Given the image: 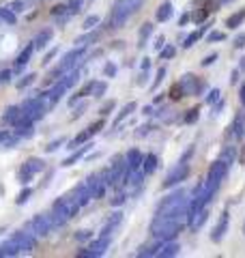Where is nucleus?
I'll return each mask as SVG.
<instances>
[{
  "mask_svg": "<svg viewBox=\"0 0 245 258\" xmlns=\"http://www.w3.org/2000/svg\"><path fill=\"white\" fill-rule=\"evenodd\" d=\"M207 15H209V11H194L190 18H192L196 24H200V22H204V18H207Z\"/></svg>",
  "mask_w": 245,
  "mask_h": 258,
  "instance_id": "a18cd8bd",
  "label": "nucleus"
},
{
  "mask_svg": "<svg viewBox=\"0 0 245 258\" xmlns=\"http://www.w3.org/2000/svg\"><path fill=\"white\" fill-rule=\"evenodd\" d=\"M99 37H101V32L99 30H91V32H86V35H82L76 39V45H82V47H88V45H93L99 41Z\"/></svg>",
  "mask_w": 245,
  "mask_h": 258,
  "instance_id": "412c9836",
  "label": "nucleus"
},
{
  "mask_svg": "<svg viewBox=\"0 0 245 258\" xmlns=\"http://www.w3.org/2000/svg\"><path fill=\"white\" fill-rule=\"evenodd\" d=\"M153 35V24H142V28H140V32H138V47H144L146 45V39H149Z\"/></svg>",
  "mask_w": 245,
  "mask_h": 258,
  "instance_id": "cd10ccee",
  "label": "nucleus"
},
{
  "mask_svg": "<svg viewBox=\"0 0 245 258\" xmlns=\"http://www.w3.org/2000/svg\"><path fill=\"white\" fill-rule=\"evenodd\" d=\"M65 93H67V88H65L60 82H56V84L50 88V91H45V93H39V95H41V97H43V99H45L47 108H54L56 103L60 101V97H63Z\"/></svg>",
  "mask_w": 245,
  "mask_h": 258,
  "instance_id": "4468645a",
  "label": "nucleus"
},
{
  "mask_svg": "<svg viewBox=\"0 0 245 258\" xmlns=\"http://www.w3.org/2000/svg\"><path fill=\"white\" fill-rule=\"evenodd\" d=\"M243 232H245V224H243Z\"/></svg>",
  "mask_w": 245,
  "mask_h": 258,
  "instance_id": "774afa93",
  "label": "nucleus"
},
{
  "mask_svg": "<svg viewBox=\"0 0 245 258\" xmlns=\"http://www.w3.org/2000/svg\"><path fill=\"white\" fill-rule=\"evenodd\" d=\"M178 252H181V245H178L174 239L172 241H159V245L155 247V254L153 256H157V258H172Z\"/></svg>",
  "mask_w": 245,
  "mask_h": 258,
  "instance_id": "ddd939ff",
  "label": "nucleus"
},
{
  "mask_svg": "<svg viewBox=\"0 0 245 258\" xmlns=\"http://www.w3.org/2000/svg\"><path fill=\"white\" fill-rule=\"evenodd\" d=\"M198 116H200V108H192V110H187V114L183 116V123L185 125H192V123L198 120Z\"/></svg>",
  "mask_w": 245,
  "mask_h": 258,
  "instance_id": "7c9ffc66",
  "label": "nucleus"
},
{
  "mask_svg": "<svg viewBox=\"0 0 245 258\" xmlns=\"http://www.w3.org/2000/svg\"><path fill=\"white\" fill-rule=\"evenodd\" d=\"M65 13H69L67 11V5H56L54 9H52V15H56V18H58V15H65Z\"/></svg>",
  "mask_w": 245,
  "mask_h": 258,
  "instance_id": "de8ad7c7",
  "label": "nucleus"
},
{
  "mask_svg": "<svg viewBox=\"0 0 245 258\" xmlns=\"http://www.w3.org/2000/svg\"><path fill=\"white\" fill-rule=\"evenodd\" d=\"M103 74L108 78H114V76H116V67H114L112 62H108V64H105V69H103Z\"/></svg>",
  "mask_w": 245,
  "mask_h": 258,
  "instance_id": "603ef678",
  "label": "nucleus"
},
{
  "mask_svg": "<svg viewBox=\"0 0 245 258\" xmlns=\"http://www.w3.org/2000/svg\"><path fill=\"white\" fill-rule=\"evenodd\" d=\"M114 108H116V103H114V101H105L103 106H101V116H108Z\"/></svg>",
  "mask_w": 245,
  "mask_h": 258,
  "instance_id": "49530a36",
  "label": "nucleus"
},
{
  "mask_svg": "<svg viewBox=\"0 0 245 258\" xmlns=\"http://www.w3.org/2000/svg\"><path fill=\"white\" fill-rule=\"evenodd\" d=\"M26 0H13V3H9V9L13 13H22V11H26Z\"/></svg>",
  "mask_w": 245,
  "mask_h": 258,
  "instance_id": "c9c22d12",
  "label": "nucleus"
},
{
  "mask_svg": "<svg viewBox=\"0 0 245 258\" xmlns=\"http://www.w3.org/2000/svg\"><path fill=\"white\" fill-rule=\"evenodd\" d=\"M32 196V189L30 187H26V189H22L20 194H18V198H15V203L18 205H24V203H28V198Z\"/></svg>",
  "mask_w": 245,
  "mask_h": 258,
  "instance_id": "79ce46f5",
  "label": "nucleus"
},
{
  "mask_svg": "<svg viewBox=\"0 0 245 258\" xmlns=\"http://www.w3.org/2000/svg\"><path fill=\"white\" fill-rule=\"evenodd\" d=\"M32 52H35V43H28L26 47H24V50L20 52V56L18 58H15V71H22V67L24 64H28L30 62V56H32Z\"/></svg>",
  "mask_w": 245,
  "mask_h": 258,
  "instance_id": "a211bd4d",
  "label": "nucleus"
},
{
  "mask_svg": "<svg viewBox=\"0 0 245 258\" xmlns=\"http://www.w3.org/2000/svg\"><path fill=\"white\" fill-rule=\"evenodd\" d=\"M219 159H222V161H226V164H228V166H230V164H232V161L236 159V151H234L232 147H226V149L222 151V157H219Z\"/></svg>",
  "mask_w": 245,
  "mask_h": 258,
  "instance_id": "2f4dec72",
  "label": "nucleus"
},
{
  "mask_svg": "<svg viewBox=\"0 0 245 258\" xmlns=\"http://www.w3.org/2000/svg\"><path fill=\"white\" fill-rule=\"evenodd\" d=\"M239 99H241V106L245 108V82H243L241 88H239Z\"/></svg>",
  "mask_w": 245,
  "mask_h": 258,
  "instance_id": "052dcab7",
  "label": "nucleus"
},
{
  "mask_svg": "<svg viewBox=\"0 0 245 258\" xmlns=\"http://www.w3.org/2000/svg\"><path fill=\"white\" fill-rule=\"evenodd\" d=\"M157 155H155V153H146L144 155V159H142V168L140 170L144 172V176H149V174H153L155 170H157Z\"/></svg>",
  "mask_w": 245,
  "mask_h": 258,
  "instance_id": "6ab92c4d",
  "label": "nucleus"
},
{
  "mask_svg": "<svg viewBox=\"0 0 245 258\" xmlns=\"http://www.w3.org/2000/svg\"><path fill=\"white\" fill-rule=\"evenodd\" d=\"M236 80H239V71H232V76H230V82L234 84V82H236Z\"/></svg>",
  "mask_w": 245,
  "mask_h": 258,
  "instance_id": "0e129e2a",
  "label": "nucleus"
},
{
  "mask_svg": "<svg viewBox=\"0 0 245 258\" xmlns=\"http://www.w3.org/2000/svg\"><path fill=\"white\" fill-rule=\"evenodd\" d=\"M207 28H209V26H204L202 30H194V32H190V35L185 37V41H183V47H192V45H194V43L198 41V39L204 35V30H207Z\"/></svg>",
  "mask_w": 245,
  "mask_h": 258,
  "instance_id": "c756f323",
  "label": "nucleus"
},
{
  "mask_svg": "<svg viewBox=\"0 0 245 258\" xmlns=\"http://www.w3.org/2000/svg\"><path fill=\"white\" fill-rule=\"evenodd\" d=\"M224 39H226V32L211 30V32H209V37H207V41H209V43H215V41H224Z\"/></svg>",
  "mask_w": 245,
  "mask_h": 258,
  "instance_id": "a19ab883",
  "label": "nucleus"
},
{
  "mask_svg": "<svg viewBox=\"0 0 245 258\" xmlns=\"http://www.w3.org/2000/svg\"><path fill=\"white\" fill-rule=\"evenodd\" d=\"M234 47L236 50H241V47H245V35H239L234 39Z\"/></svg>",
  "mask_w": 245,
  "mask_h": 258,
  "instance_id": "13d9d810",
  "label": "nucleus"
},
{
  "mask_svg": "<svg viewBox=\"0 0 245 258\" xmlns=\"http://www.w3.org/2000/svg\"><path fill=\"white\" fill-rule=\"evenodd\" d=\"M20 108H22L24 114H26V116L32 120V123H35V120H41V118L47 114V110H50V108H47V103H45V99H43L41 95L28 97V99L24 101Z\"/></svg>",
  "mask_w": 245,
  "mask_h": 258,
  "instance_id": "39448f33",
  "label": "nucleus"
},
{
  "mask_svg": "<svg viewBox=\"0 0 245 258\" xmlns=\"http://www.w3.org/2000/svg\"><path fill=\"white\" fill-rule=\"evenodd\" d=\"M18 254H20V249H18V245H15L13 237L0 243V258H7V256H18Z\"/></svg>",
  "mask_w": 245,
  "mask_h": 258,
  "instance_id": "4be33fe9",
  "label": "nucleus"
},
{
  "mask_svg": "<svg viewBox=\"0 0 245 258\" xmlns=\"http://www.w3.org/2000/svg\"><path fill=\"white\" fill-rule=\"evenodd\" d=\"M144 5V0H116L110 11V28H122L127 24V20L132 18V15L140 9Z\"/></svg>",
  "mask_w": 245,
  "mask_h": 258,
  "instance_id": "7ed1b4c3",
  "label": "nucleus"
},
{
  "mask_svg": "<svg viewBox=\"0 0 245 258\" xmlns=\"http://www.w3.org/2000/svg\"><path fill=\"white\" fill-rule=\"evenodd\" d=\"M125 203V194H116L114 198H110V205L112 207H118V205H122Z\"/></svg>",
  "mask_w": 245,
  "mask_h": 258,
  "instance_id": "8fccbe9b",
  "label": "nucleus"
},
{
  "mask_svg": "<svg viewBox=\"0 0 245 258\" xmlns=\"http://www.w3.org/2000/svg\"><path fill=\"white\" fill-rule=\"evenodd\" d=\"M52 37H54V30H52V28L41 30L39 35L35 37V41H32V43H35V50H43V47L52 41Z\"/></svg>",
  "mask_w": 245,
  "mask_h": 258,
  "instance_id": "aec40b11",
  "label": "nucleus"
},
{
  "mask_svg": "<svg viewBox=\"0 0 245 258\" xmlns=\"http://www.w3.org/2000/svg\"><path fill=\"white\" fill-rule=\"evenodd\" d=\"M181 88H183V93H185V97H198L202 91H204V82H200L196 76H192V74H187V76H183L181 78Z\"/></svg>",
  "mask_w": 245,
  "mask_h": 258,
  "instance_id": "f8f14e48",
  "label": "nucleus"
},
{
  "mask_svg": "<svg viewBox=\"0 0 245 258\" xmlns=\"http://www.w3.org/2000/svg\"><path fill=\"white\" fill-rule=\"evenodd\" d=\"M217 60V54H211V56H207V58L202 60V67H209V64H213Z\"/></svg>",
  "mask_w": 245,
  "mask_h": 258,
  "instance_id": "4d7b16f0",
  "label": "nucleus"
},
{
  "mask_svg": "<svg viewBox=\"0 0 245 258\" xmlns=\"http://www.w3.org/2000/svg\"><path fill=\"white\" fill-rule=\"evenodd\" d=\"M103 127H105V120H103V118H101V120H97V123H93V125H88V127L84 129V132H80V134L76 136V138L71 140V147H69V149H78L80 144L88 142V140H91L95 134H99Z\"/></svg>",
  "mask_w": 245,
  "mask_h": 258,
  "instance_id": "9d476101",
  "label": "nucleus"
},
{
  "mask_svg": "<svg viewBox=\"0 0 245 258\" xmlns=\"http://www.w3.org/2000/svg\"><path fill=\"white\" fill-rule=\"evenodd\" d=\"M56 52H58V47H52V50H50V52H47V54L43 56V64H47V62H50V60L54 58V56H56Z\"/></svg>",
  "mask_w": 245,
  "mask_h": 258,
  "instance_id": "864d4df0",
  "label": "nucleus"
},
{
  "mask_svg": "<svg viewBox=\"0 0 245 258\" xmlns=\"http://www.w3.org/2000/svg\"><path fill=\"white\" fill-rule=\"evenodd\" d=\"M168 95H170V99H174V101H178V99H181V97H185L183 88H181V84H178V82H176L172 88H170V93H168Z\"/></svg>",
  "mask_w": 245,
  "mask_h": 258,
  "instance_id": "e433bc0d",
  "label": "nucleus"
},
{
  "mask_svg": "<svg viewBox=\"0 0 245 258\" xmlns=\"http://www.w3.org/2000/svg\"><path fill=\"white\" fill-rule=\"evenodd\" d=\"M65 142H67V138H58V140H52V142H50V144H47V147H45V151H47V153H54L56 149H60Z\"/></svg>",
  "mask_w": 245,
  "mask_h": 258,
  "instance_id": "c03bdc74",
  "label": "nucleus"
},
{
  "mask_svg": "<svg viewBox=\"0 0 245 258\" xmlns=\"http://www.w3.org/2000/svg\"><path fill=\"white\" fill-rule=\"evenodd\" d=\"M88 108V103H80V106L76 108V112H73V118H78V116H82L84 114V110Z\"/></svg>",
  "mask_w": 245,
  "mask_h": 258,
  "instance_id": "6e6d98bb",
  "label": "nucleus"
},
{
  "mask_svg": "<svg viewBox=\"0 0 245 258\" xmlns=\"http://www.w3.org/2000/svg\"><path fill=\"white\" fill-rule=\"evenodd\" d=\"M84 187L88 189V194H91V198L97 200V198H103V194L105 189H108V185H105V179H103V174H91L88 179L84 181Z\"/></svg>",
  "mask_w": 245,
  "mask_h": 258,
  "instance_id": "1a4fd4ad",
  "label": "nucleus"
},
{
  "mask_svg": "<svg viewBox=\"0 0 245 258\" xmlns=\"http://www.w3.org/2000/svg\"><path fill=\"white\" fill-rule=\"evenodd\" d=\"M20 142V136L15 132H0V147L5 149H13Z\"/></svg>",
  "mask_w": 245,
  "mask_h": 258,
  "instance_id": "5701e85b",
  "label": "nucleus"
},
{
  "mask_svg": "<svg viewBox=\"0 0 245 258\" xmlns=\"http://www.w3.org/2000/svg\"><path fill=\"white\" fill-rule=\"evenodd\" d=\"M163 78H166V67H161V69L157 71V78H155V82H153V88H157Z\"/></svg>",
  "mask_w": 245,
  "mask_h": 258,
  "instance_id": "3c124183",
  "label": "nucleus"
},
{
  "mask_svg": "<svg viewBox=\"0 0 245 258\" xmlns=\"http://www.w3.org/2000/svg\"><path fill=\"white\" fill-rule=\"evenodd\" d=\"M88 149H91V142H84V144H80V151H76V153H71V155L67 157V159H65L63 161V164L60 166H65V168H69V166H73V164H76V161L82 157V155H84V153L88 151Z\"/></svg>",
  "mask_w": 245,
  "mask_h": 258,
  "instance_id": "b1692460",
  "label": "nucleus"
},
{
  "mask_svg": "<svg viewBox=\"0 0 245 258\" xmlns=\"http://www.w3.org/2000/svg\"><path fill=\"white\" fill-rule=\"evenodd\" d=\"M76 256H78V258H99V254H97L95 249H91V247L78 249V252H76Z\"/></svg>",
  "mask_w": 245,
  "mask_h": 258,
  "instance_id": "ea45409f",
  "label": "nucleus"
},
{
  "mask_svg": "<svg viewBox=\"0 0 245 258\" xmlns=\"http://www.w3.org/2000/svg\"><path fill=\"white\" fill-rule=\"evenodd\" d=\"M97 24H99V18H97V15H88V18L84 20V24H82V28H84V30H93Z\"/></svg>",
  "mask_w": 245,
  "mask_h": 258,
  "instance_id": "58836bf2",
  "label": "nucleus"
},
{
  "mask_svg": "<svg viewBox=\"0 0 245 258\" xmlns=\"http://www.w3.org/2000/svg\"><path fill=\"white\" fill-rule=\"evenodd\" d=\"M185 222V215H155L151 222V235L157 241H172L181 232Z\"/></svg>",
  "mask_w": 245,
  "mask_h": 258,
  "instance_id": "f257e3e1",
  "label": "nucleus"
},
{
  "mask_svg": "<svg viewBox=\"0 0 245 258\" xmlns=\"http://www.w3.org/2000/svg\"><path fill=\"white\" fill-rule=\"evenodd\" d=\"M11 237H13V241H15V245H18L20 254L32 252V249L37 247V237L32 235V232H24V230H20V232H13Z\"/></svg>",
  "mask_w": 245,
  "mask_h": 258,
  "instance_id": "9b49d317",
  "label": "nucleus"
},
{
  "mask_svg": "<svg viewBox=\"0 0 245 258\" xmlns=\"http://www.w3.org/2000/svg\"><path fill=\"white\" fill-rule=\"evenodd\" d=\"M122 222V213L120 211H114L108 220H105V226H110V228H116V226Z\"/></svg>",
  "mask_w": 245,
  "mask_h": 258,
  "instance_id": "72a5a7b5",
  "label": "nucleus"
},
{
  "mask_svg": "<svg viewBox=\"0 0 245 258\" xmlns=\"http://www.w3.org/2000/svg\"><path fill=\"white\" fill-rule=\"evenodd\" d=\"M245 22V9H241V11H236V13H232L230 18L226 20V26L230 28V30H234V28H239L241 24Z\"/></svg>",
  "mask_w": 245,
  "mask_h": 258,
  "instance_id": "bb28decb",
  "label": "nucleus"
},
{
  "mask_svg": "<svg viewBox=\"0 0 245 258\" xmlns=\"http://www.w3.org/2000/svg\"><path fill=\"white\" fill-rule=\"evenodd\" d=\"M142 159H144V155L138 149H132L125 155V164H127V172H134V170H140L142 168Z\"/></svg>",
  "mask_w": 245,
  "mask_h": 258,
  "instance_id": "2eb2a0df",
  "label": "nucleus"
},
{
  "mask_svg": "<svg viewBox=\"0 0 245 258\" xmlns=\"http://www.w3.org/2000/svg\"><path fill=\"white\" fill-rule=\"evenodd\" d=\"M228 134L234 136L236 140H243V136H245V112H236V116H234Z\"/></svg>",
  "mask_w": 245,
  "mask_h": 258,
  "instance_id": "dca6fc26",
  "label": "nucleus"
},
{
  "mask_svg": "<svg viewBox=\"0 0 245 258\" xmlns=\"http://www.w3.org/2000/svg\"><path fill=\"white\" fill-rule=\"evenodd\" d=\"M190 172H192L190 164H187L185 159H181V161H178V164L172 168V170L168 172V176H166V181H163L161 187H163V189H170V187H174V185H181L183 181H187Z\"/></svg>",
  "mask_w": 245,
  "mask_h": 258,
  "instance_id": "0eeeda50",
  "label": "nucleus"
},
{
  "mask_svg": "<svg viewBox=\"0 0 245 258\" xmlns=\"http://www.w3.org/2000/svg\"><path fill=\"white\" fill-rule=\"evenodd\" d=\"M105 91H108V82H103V80H99V82H95V86H93V97H103L105 95Z\"/></svg>",
  "mask_w": 245,
  "mask_h": 258,
  "instance_id": "473e14b6",
  "label": "nucleus"
},
{
  "mask_svg": "<svg viewBox=\"0 0 245 258\" xmlns=\"http://www.w3.org/2000/svg\"><path fill=\"white\" fill-rule=\"evenodd\" d=\"M226 230H228V209L222 213V217H219V222H217V226L213 228V235H211V239H213L215 243H219V241L224 239Z\"/></svg>",
  "mask_w": 245,
  "mask_h": 258,
  "instance_id": "f3484780",
  "label": "nucleus"
},
{
  "mask_svg": "<svg viewBox=\"0 0 245 258\" xmlns=\"http://www.w3.org/2000/svg\"><path fill=\"white\" fill-rule=\"evenodd\" d=\"M22 116V108L20 106H9L5 110V114H3V120L5 123H11V125H15V120H18Z\"/></svg>",
  "mask_w": 245,
  "mask_h": 258,
  "instance_id": "a878e982",
  "label": "nucleus"
},
{
  "mask_svg": "<svg viewBox=\"0 0 245 258\" xmlns=\"http://www.w3.org/2000/svg\"><path fill=\"white\" fill-rule=\"evenodd\" d=\"M134 110H136V103H134V101H129V103H127V106H125V108H122V110L118 112V116H116V123H120V120H122V118H127V116H129V114H132V112H134Z\"/></svg>",
  "mask_w": 245,
  "mask_h": 258,
  "instance_id": "f704fd0d",
  "label": "nucleus"
},
{
  "mask_svg": "<svg viewBox=\"0 0 245 258\" xmlns=\"http://www.w3.org/2000/svg\"><path fill=\"white\" fill-rule=\"evenodd\" d=\"M43 168H45V161L41 159V157H28V159L22 164L20 170H18V181H20L22 185H26L35 174L43 172Z\"/></svg>",
  "mask_w": 245,
  "mask_h": 258,
  "instance_id": "423d86ee",
  "label": "nucleus"
},
{
  "mask_svg": "<svg viewBox=\"0 0 245 258\" xmlns=\"http://www.w3.org/2000/svg\"><path fill=\"white\" fill-rule=\"evenodd\" d=\"M228 170H230V166L226 164V161L217 159L211 164L209 168V174H207V181H204V187H207V194L211 198L215 196V191L219 189V185H222V181L228 176Z\"/></svg>",
  "mask_w": 245,
  "mask_h": 258,
  "instance_id": "20e7f679",
  "label": "nucleus"
},
{
  "mask_svg": "<svg viewBox=\"0 0 245 258\" xmlns=\"http://www.w3.org/2000/svg\"><path fill=\"white\" fill-rule=\"evenodd\" d=\"M187 203H190V194L181 187L161 200L155 215H185L187 217Z\"/></svg>",
  "mask_w": 245,
  "mask_h": 258,
  "instance_id": "f03ea898",
  "label": "nucleus"
},
{
  "mask_svg": "<svg viewBox=\"0 0 245 258\" xmlns=\"http://www.w3.org/2000/svg\"><path fill=\"white\" fill-rule=\"evenodd\" d=\"M91 237H93L91 230H78V232H76V239H78V241H86V239H91Z\"/></svg>",
  "mask_w": 245,
  "mask_h": 258,
  "instance_id": "09e8293b",
  "label": "nucleus"
},
{
  "mask_svg": "<svg viewBox=\"0 0 245 258\" xmlns=\"http://www.w3.org/2000/svg\"><path fill=\"white\" fill-rule=\"evenodd\" d=\"M35 74H28V76H24L22 80H20V82H18V88H20V91H22V88H26V86H30L32 82H35Z\"/></svg>",
  "mask_w": 245,
  "mask_h": 258,
  "instance_id": "37998d69",
  "label": "nucleus"
},
{
  "mask_svg": "<svg viewBox=\"0 0 245 258\" xmlns=\"http://www.w3.org/2000/svg\"><path fill=\"white\" fill-rule=\"evenodd\" d=\"M0 18H3V22L9 24V26H15V24H18V13H13L9 7H3V9H0Z\"/></svg>",
  "mask_w": 245,
  "mask_h": 258,
  "instance_id": "c85d7f7f",
  "label": "nucleus"
},
{
  "mask_svg": "<svg viewBox=\"0 0 245 258\" xmlns=\"http://www.w3.org/2000/svg\"><path fill=\"white\" fill-rule=\"evenodd\" d=\"M241 60H243V62H241V69H245V58H241Z\"/></svg>",
  "mask_w": 245,
  "mask_h": 258,
  "instance_id": "338daca9",
  "label": "nucleus"
},
{
  "mask_svg": "<svg viewBox=\"0 0 245 258\" xmlns=\"http://www.w3.org/2000/svg\"><path fill=\"white\" fill-rule=\"evenodd\" d=\"M172 3H161L157 7V13H155V18H157V22H168L170 18H172Z\"/></svg>",
  "mask_w": 245,
  "mask_h": 258,
  "instance_id": "393cba45",
  "label": "nucleus"
},
{
  "mask_svg": "<svg viewBox=\"0 0 245 258\" xmlns=\"http://www.w3.org/2000/svg\"><path fill=\"white\" fill-rule=\"evenodd\" d=\"M217 99H219V88H215V91H211V93H209L207 103H213V101H217Z\"/></svg>",
  "mask_w": 245,
  "mask_h": 258,
  "instance_id": "5fc2aeb1",
  "label": "nucleus"
},
{
  "mask_svg": "<svg viewBox=\"0 0 245 258\" xmlns=\"http://www.w3.org/2000/svg\"><path fill=\"white\" fill-rule=\"evenodd\" d=\"M239 161H241V164H245V147H243V153L239 155Z\"/></svg>",
  "mask_w": 245,
  "mask_h": 258,
  "instance_id": "69168bd1",
  "label": "nucleus"
},
{
  "mask_svg": "<svg viewBox=\"0 0 245 258\" xmlns=\"http://www.w3.org/2000/svg\"><path fill=\"white\" fill-rule=\"evenodd\" d=\"M11 80V71H0V82H9Z\"/></svg>",
  "mask_w": 245,
  "mask_h": 258,
  "instance_id": "bf43d9fd",
  "label": "nucleus"
},
{
  "mask_svg": "<svg viewBox=\"0 0 245 258\" xmlns=\"http://www.w3.org/2000/svg\"><path fill=\"white\" fill-rule=\"evenodd\" d=\"M163 43H166V39H163V37H159V39H157V43H155V47H157V50H161V47H163Z\"/></svg>",
  "mask_w": 245,
  "mask_h": 258,
  "instance_id": "e2e57ef3",
  "label": "nucleus"
},
{
  "mask_svg": "<svg viewBox=\"0 0 245 258\" xmlns=\"http://www.w3.org/2000/svg\"><path fill=\"white\" fill-rule=\"evenodd\" d=\"M161 58L163 60H170V58H174V54H176V47L174 45H166V47H161Z\"/></svg>",
  "mask_w": 245,
  "mask_h": 258,
  "instance_id": "4c0bfd02",
  "label": "nucleus"
},
{
  "mask_svg": "<svg viewBox=\"0 0 245 258\" xmlns=\"http://www.w3.org/2000/svg\"><path fill=\"white\" fill-rule=\"evenodd\" d=\"M28 230H30L35 237H45V235H50V232L54 230V224H52L50 213H37V215L28 222Z\"/></svg>",
  "mask_w": 245,
  "mask_h": 258,
  "instance_id": "6e6552de",
  "label": "nucleus"
},
{
  "mask_svg": "<svg viewBox=\"0 0 245 258\" xmlns=\"http://www.w3.org/2000/svg\"><path fill=\"white\" fill-rule=\"evenodd\" d=\"M187 22H190V13H185V15H183V18H181V20H178V26H185V24H187Z\"/></svg>",
  "mask_w": 245,
  "mask_h": 258,
  "instance_id": "680f3d73",
  "label": "nucleus"
}]
</instances>
